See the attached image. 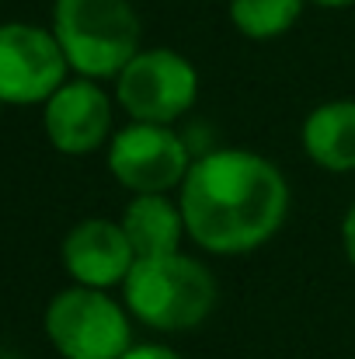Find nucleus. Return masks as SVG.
<instances>
[{
    "label": "nucleus",
    "mask_w": 355,
    "mask_h": 359,
    "mask_svg": "<svg viewBox=\"0 0 355 359\" xmlns=\"http://www.w3.org/2000/svg\"><path fill=\"white\" fill-rule=\"evenodd\" d=\"M122 231L132 244L136 258H153V255H171L181 251L185 217L181 206L167 199V192H150V196H132L122 210Z\"/></svg>",
    "instance_id": "obj_11"
},
{
    "label": "nucleus",
    "mask_w": 355,
    "mask_h": 359,
    "mask_svg": "<svg viewBox=\"0 0 355 359\" xmlns=\"http://www.w3.org/2000/svg\"><path fill=\"white\" fill-rule=\"evenodd\" d=\"M70 74V63L53 35L28 21L0 25V102L42 105Z\"/></svg>",
    "instance_id": "obj_7"
},
{
    "label": "nucleus",
    "mask_w": 355,
    "mask_h": 359,
    "mask_svg": "<svg viewBox=\"0 0 355 359\" xmlns=\"http://www.w3.org/2000/svg\"><path fill=\"white\" fill-rule=\"evenodd\" d=\"M300 140H303L307 157L317 168H324L331 175L355 171V102L338 98V102L317 105L303 119Z\"/></svg>",
    "instance_id": "obj_10"
},
{
    "label": "nucleus",
    "mask_w": 355,
    "mask_h": 359,
    "mask_svg": "<svg viewBox=\"0 0 355 359\" xmlns=\"http://www.w3.org/2000/svg\"><path fill=\"white\" fill-rule=\"evenodd\" d=\"M216 276L185 251L136 258L122 283L125 311L139 325L167 335L199 328L216 311Z\"/></svg>",
    "instance_id": "obj_2"
},
{
    "label": "nucleus",
    "mask_w": 355,
    "mask_h": 359,
    "mask_svg": "<svg viewBox=\"0 0 355 359\" xmlns=\"http://www.w3.org/2000/svg\"><path fill=\"white\" fill-rule=\"evenodd\" d=\"M199 98V70L178 49H139L116 77V102L132 122L171 126Z\"/></svg>",
    "instance_id": "obj_5"
},
{
    "label": "nucleus",
    "mask_w": 355,
    "mask_h": 359,
    "mask_svg": "<svg viewBox=\"0 0 355 359\" xmlns=\"http://www.w3.org/2000/svg\"><path fill=\"white\" fill-rule=\"evenodd\" d=\"M0 112H4V102H0Z\"/></svg>",
    "instance_id": "obj_17"
},
{
    "label": "nucleus",
    "mask_w": 355,
    "mask_h": 359,
    "mask_svg": "<svg viewBox=\"0 0 355 359\" xmlns=\"http://www.w3.org/2000/svg\"><path fill=\"white\" fill-rule=\"evenodd\" d=\"M307 0H230V25L251 42H268L286 35Z\"/></svg>",
    "instance_id": "obj_12"
},
{
    "label": "nucleus",
    "mask_w": 355,
    "mask_h": 359,
    "mask_svg": "<svg viewBox=\"0 0 355 359\" xmlns=\"http://www.w3.org/2000/svg\"><path fill=\"white\" fill-rule=\"evenodd\" d=\"M178 206L188 238L202 251L247 255L286 224L289 182L268 157L223 147L192 161Z\"/></svg>",
    "instance_id": "obj_1"
},
{
    "label": "nucleus",
    "mask_w": 355,
    "mask_h": 359,
    "mask_svg": "<svg viewBox=\"0 0 355 359\" xmlns=\"http://www.w3.org/2000/svg\"><path fill=\"white\" fill-rule=\"evenodd\" d=\"M42 129L46 140L67 157H84L105 147L112 140V98L105 95L102 81L67 77L42 102Z\"/></svg>",
    "instance_id": "obj_8"
},
{
    "label": "nucleus",
    "mask_w": 355,
    "mask_h": 359,
    "mask_svg": "<svg viewBox=\"0 0 355 359\" xmlns=\"http://www.w3.org/2000/svg\"><path fill=\"white\" fill-rule=\"evenodd\" d=\"M53 35L77 77L116 81L139 53V14L129 0H53Z\"/></svg>",
    "instance_id": "obj_3"
},
{
    "label": "nucleus",
    "mask_w": 355,
    "mask_h": 359,
    "mask_svg": "<svg viewBox=\"0 0 355 359\" xmlns=\"http://www.w3.org/2000/svg\"><path fill=\"white\" fill-rule=\"evenodd\" d=\"M342 244H345V255H349V262H352V269H355V203L349 206L345 224H342Z\"/></svg>",
    "instance_id": "obj_14"
},
{
    "label": "nucleus",
    "mask_w": 355,
    "mask_h": 359,
    "mask_svg": "<svg viewBox=\"0 0 355 359\" xmlns=\"http://www.w3.org/2000/svg\"><path fill=\"white\" fill-rule=\"evenodd\" d=\"M122 359H185V356H178L174 349L157 346V342H132V349Z\"/></svg>",
    "instance_id": "obj_13"
},
{
    "label": "nucleus",
    "mask_w": 355,
    "mask_h": 359,
    "mask_svg": "<svg viewBox=\"0 0 355 359\" xmlns=\"http://www.w3.org/2000/svg\"><path fill=\"white\" fill-rule=\"evenodd\" d=\"M132 314L95 286L60 290L42 314L49 346L63 359H122L132 349Z\"/></svg>",
    "instance_id": "obj_4"
},
{
    "label": "nucleus",
    "mask_w": 355,
    "mask_h": 359,
    "mask_svg": "<svg viewBox=\"0 0 355 359\" xmlns=\"http://www.w3.org/2000/svg\"><path fill=\"white\" fill-rule=\"evenodd\" d=\"M60 262L77 286L112 290L125 283L136 262V251L118 220L88 217L67 231V238L60 244Z\"/></svg>",
    "instance_id": "obj_9"
},
{
    "label": "nucleus",
    "mask_w": 355,
    "mask_h": 359,
    "mask_svg": "<svg viewBox=\"0 0 355 359\" xmlns=\"http://www.w3.org/2000/svg\"><path fill=\"white\" fill-rule=\"evenodd\" d=\"M0 359H18V356H14V353H4V349H0Z\"/></svg>",
    "instance_id": "obj_16"
},
{
    "label": "nucleus",
    "mask_w": 355,
    "mask_h": 359,
    "mask_svg": "<svg viewBox=\"0 0 355 359\" xmlns=\"http://www.w3.org/2000/svg\"><path fill=\"white\" fill-rule=\"evenodd\" d=\"M192 168L188 143L160 122H129L109 140V171L132 196L181 189Z\"/></svg>",
    "instance_id": "obj_6"
},
{
    "label": "nucleus",
    "mask_w": 355,
    "mask_h": 359,
    "mask_svg": "<svg viewBox=\"0 0 355 359\" xmlns=\"http://www.w3.org/2000/svg\"><path fill=\"white\" fill-rule=\"evenodd\" d=\"M307 4H317V7H331V11H338V7H352L355 0H307Z\"/></svg>",
    "instance_id": "obj_15"
}]
</instances>
